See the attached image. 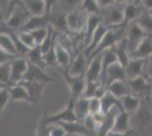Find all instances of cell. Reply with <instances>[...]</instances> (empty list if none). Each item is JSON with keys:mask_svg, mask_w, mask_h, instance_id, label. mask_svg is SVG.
Returning <instances> with one entry per match:
<instances>
[{"mask_svg": "<svg viewBox=\"0 0 152 136\" xmlns=\"http://www.w3.org/2000/svg\"><path fill=\"white\" fill-rule=\"evenodd\" d=\"M114 132L118 133H127L131 130V124H129V113L125 110H121L115 118V123L113 126Z\"/></svg>", "mask_w": 152, "mask_h": 136, "instance_id": "cell-21", "label": "cell"}, {"mask_svg": "<svg viewBox=\"0 0 152 136\" xmlns=\"http://www.w3.org/2000/svg\"><path fill=\"white\" fill-rule=\"evenodd\" d=\"M102 83L100 81L98 82H86V86H85V90L83 93L82 97H86V99H91V97H95L96 94V91L100 87V85Z\"/></svg>", "mask_w": 152, "mask_h": 136, "instance_id": "cell-38", "label": "cell"}, {"mask_svg": "<svg viewBox=\"0 0 152 136\" xmlns=\"http://www.w3.org/2000/svg\"><path fill=\"white\" fill-rule=\"evenodd\" d=\"M49 25V15H42V16H31V18L26 22L24 26L19 30L25 32H32L34 30H38L40 27H45Z\"/></svg>", "mask_w": 152, "mask_h": 136, "instance_id": "cell-20", "label": "cell"}, {"mask_svg": "<svg viewBox=\"0 0 152 136\" xmlns=\"http://www.w3.org/2000/svg\"><path fill=\"white\" fill-rule=\"evenodd\" d=\"M127 84L129 87L131 94H133L142 100L143 99L149 100L151 97V83L144 76H140V77L133 78V79H127Z\"/></svg>", "mask_w": 152, "mask_h": 136, "instance_id": "cell-4", "label": "cell"}, {"mask_svg": "<svg viewBox=\"0 0 152 136\" xmlns=\"http://www.w3.org/2000/svg\"><path fill=\"white\" fill-rule=\"evenodd\" d=\"M25 58L27 59L28 63L31 64H34V65H38L42 68L45 67V64L43 61V52L41 50V47L40 45H37L35 48L31 49L28 53L25 56Z\"/></svg>", "mask_w": 152, "mask_h": 136, "instance_id": "cell-32", "label": "cell"}, {"mask_svg": "<svg viewBox=\"0 0 152 136\" xmlns=\"http://www.w3.org/2000/svg\"><path fill=\"white\" fill-rule=\"evenodd\" d=\"M31 14L23 4H19L13 9V12L7 16L6 26L13 31H19L27 20L31 18Z\"/></svg>", "mask_w": 152, "mask_h": 136, "instance_id": "cell-2", "label": "cell"}, {"mask_svg": "<svg viewBox=\"0 0 152 136\" xmlns=\"http://www.w3.org/2000/svg\"><path fill=\"white\" fill-rule=\"evenodd\" d=\"M111 50L116 53V57H117V60L118 63L121 64L124 68L128 65L129 60H131V56H129V51L127 49V42H126V36L123 40H121L118 43L111 48Z\"/></svg>", "mask_w": 152, "mask_h": 136, "instance_id": "cell-16", "label": "cell"}, {"mask_svg": "<svg viewBox=\"0 0 152 136\" xmlns=\"http://www.w3.org/2000/svg\"><path fill=\"white\" fill-rule=\"evenodd\" d=\"M115 81H127L125 68L119 63H116L110 66L107 69V71L104 73V75L100 78V82L106 87H108V85L111 84Z\"/></svg>", "mask_w": 152, "mask_h": 136, "instance_id": "cell-9", "label": "cell"}, {"mask_svg": "<svg viewBox=\"0 0 152 136\" xmlns=\"http://www.w3.org/2000/svg\"><path fill=\"white\" fill-rule=\"evenodd\" d=\"M9 90V95H10V101H22V102H27V103L35 104L34 100L28 94V92L22 84L10 85L8 87Z\"/></svg>", "mask_w": 152, "mask_h": 136, "instance_id": "cell-14", "label": "cell"}, {"mask_svg": "<svg viewBox=\"0 0 152 136\" xmlns=\"http://www.w3.org/2000/svg\"><path fill=\"white\" fill-rule=\"evenodd\" d=\"M13 30H10L9 27H7L6 25H0V34L1 33H10Z\"/></svg>", "mask_w": 152, "mask_h": 136, "instance_id": "cell-53", "label": "cell"}, {"mask_svg": "<svg viewBox=\"0 0 152 136\" xmlns=\"http://www.w3.org/2000/svg\"><path fill=\"white\" fill-rule=\"evenodd\" d=\"M116 4H119V5H128V4H136V0H115Z\"/></svg>", "mask_w": 152, "mask_h": 136, "instance_id": "cell-52", "label": "cell"}, {"mask_svg": "<svg viewBox=\"0 0 152 136\" xmlns=\"http://www.w3.org/2000/svg\"><path fill=\"white\" fill-rule=\"evenodd\" d=\"M8 87L4 89L2 91H0V115H1V112L4 110V108L7 105V103L10 101V95H9Z\"/></svg>", "mask_w": 152, "mask_h": 136, "instance_id": "cell-43", "label": "cell"}, {"mask_svg": "<svg viewBox=\"0 0 152 136\" xmlns=\"http://www.w3.org/2000/svg\"><path fill=\"white\" fill-rule=\"evenodd\" d=\"M60 73H61L64 79L66 81V83L69 87L70 99L77 100L78 97H82L83 93H84V90H85V86H86L85 75L74 76V75H70L67 69H60Z\"/></svg>", "mask_w": 152, "mask_h": 136, "instance_id": "cell-3", "label": "cell"}, {"mask_svg": "<svg viewBox=\"0 0 152 136\" xmlns=\"http://www.w3.org/2000/svg\"><path fill=\"white\" fill-rule=\"evenodd\" d=\"M149 12H150V14H151V16H152V10H149Z\"/></svg>", "mask_w": 152, "mask_h": 136, "instance_id": "cell-58", "label": "cell"}, {"mask_svg": "<svg viewBox=\"0 0 152 136\" xmlns=\"http://www.w3.org/2000/svg\"><path fill=\"white\" fill-rule=\"evenodd\" d=\"M68 136H88V135H80V134H77V135H68Z\"/></svg>", "mask_w": 152, "mask_h": 136, "instance_id": "cell-56", "label": "cell"}, {"mask_svg": "<svg viewBox=\"0 0 152 136\" xmlns=\"http://www.w3.org/2000/svg\"><path fill=\"white\" fill-rule=\"evenodd\" d=\"M19 4H22V0H8V2H7V10H6V18L7 16L9 15V14L13 12V9L15 7L19 5Z\"/></svg>", "mask_w": 152, "mask_h": 136, "instance_id": "cell-48", "label": "cell"}, {"mask_svg": "<svg viewBox=\"0 0 152 136\" xmlns=\"http://www.w3.org/2000/svg\"><path fill=\"white\" fill-rule=\"evenodd\" d=\"M89 58L85 56V53L81 52L75 58V60L72 63L70 67L68 68V73L70 75H74V76L85 75V73L88 71V67H89Z\"/></svg>", "mask_w": 152, "mask_h": 136, "instance_id": "cell-13", "label": "cell"}, {"mask_svg": "<svg viewBox=\"0 0 152 136\" xmlns=\"http://www.w3.org/2000/svg\"><path fill=\"white\" fill-rule=\"evenodd\" d=\"M23 81H31V82H39V83L48 84V83L53 82L55 79L51 77L50 75H48L42 67L28 63V68H27V71H26Z\"/></svg>", "mask_w": 152, "mask_h": 136, "instance_id": "cell-8", "label": "cell"}, {"mask_svg": "<svg viewBox=\"0 0 152 136\" xmlns=\"http://www.w3.org/2000/svg\"><path fill=\"white\" fill-rule=\"evenodd\" d=\"M145 61H146V59L131 58L128 65L125 67L126 79H133V78L143 76L144 67H145Z\"/></svg>", "mask_w": 152, "mask_h": 136, "instance_id": "cell-12", "label": "cell"}, {"mask_svg": "<svg viewBox=\"0 0 152 136\" xmlns=\"http://www.w3.org/2000/svg\"><path fill=\"white\" fill-rule=\"evenodd\" d=\"M125 36H126L127 42V49L129 51V55L139 47V44L148 36L146 34L141 27H140L135 22L131 23L128 26L125 27Z\"/></svg>", "mask_w": 152, "mask_h": 136, "instance_id": "cell-5", "label": "cell"}, {"mask_svg": "<svg viewBox=\"0 0 152 136\" xmlns=\"http://www.w3.org/2000/svg\"><path fill=\"white\" fill-rule=\"evenodd\" d=\"M140 5H142V7L146 10H152V0H141Z\"/></svg>", "mask_w": 152, "mask_h": 136, "instance_id": "cell-51", "label": "cell"}, {"mask_svg": "<svg viewBox=\"0 0 152 136\" xmlns=\"http://www.w3.org/2000/svg\"><path fill=\"white\" fill-rule=\"evenodd\" d=\"M17 36H18V39L20 40V42L25 45V47H27L28 49H33V48L37 47L35 40H34L33 35L31 34V32L20 31V32H17Z\"/></svg>", "mask_w": 152, "mask_h": 136, "instance_id": "cell-37", "label": "cell"}, {"mask_svg": "<svg viewBox=\"0 0 152 136\" xmlns=\"http://www.w3.org/2000/svg\"><path fill=\"white\" fill-rule=\"evenodd\" d=\"M9 85L5 84V83H2V82H0V91H2L4 89H6V87H8Z\"/></svg>", "mask_w": 152, "mask_h": 136, "instance_id": "cell-54", "label": "cell"}, {"mask_svg": "<svg viewBox=\"0 0 152 136\" xmlns=\"http://www.w3.org/2000/svg\"><path fill=\"white\" fill-rule=\"evenodd\" d=\"M100 100H101V111L103 113H108L111 109H114L115 107H119L123 110L121 101L119 99H117L116 97H114L108 90L106 92V94Z\"/></svg>", "mask_w": 152, "mask_h": 136, "instance_id": "cell-28", "label": "cell"}, {"mask_svg": "<svg viewBox=\"0 0 152 136\" xmlns=\"http://www.w3.org/2000/svg\"><path fill=\"white\" fill-rule=\"evenodd\" d=\"M43 61L45 66H58L57 55H56V44L51 48L48 52L43 53Z\"/></svg>", "mask_w": 152, "mask_h": 136, "instance_id": "cell-40", "label": "cell"}, {"mask_svg": "<svg viewBox=\"0 0 152 136\" xmlns=\"http://www.w3.org/2000/svg\"><path fill=\"white\" fill-rule=\"evenodd\" d=\"M102 23L101 17L100 15H95V14H91V15H88V18H86V23H85V26H86V32H85V39L88 40V42L90 43L91 41V38L93 35V33L95 32V30L100 26V24Z\"/></svg>", "mask_w": 152, "mask_h": 136, "instance_id": "cell-29", "label": "cell"}, {"mask_svg": "<svg viewBox=\"0 0 152 136\" xmlns=\"http://www.w3.org/2000/svg\"><path fill=\"white\" fill-rule=\"evenodd\" d=\"M102 24L107 27H121L124 20V6L116 4L101 8L100 12Z\"/></svg>", "mask_w": 152, "mask_h": 136, "instance_id": "cell-1", "label": "cell"}, {"mask_svg": "<svg viewBox=\"0 0 152 136\" xmlns=\"http://www.w3.org/2000/svg\"><path fill=\"white\" fill-rule=\"evenodd\" d=\"M140 2H141V0H136V4H139L140 5Z\"/></svg>", "mask_w": 152, "mask_h": 136, "instance_id": "cell-57", "label": "cell"}, {"mask_svg": "<svg viewBox=\"0 0 152 136\" xmlns=\"http://www.w3.org/2000/svg\"><path fill=\"white\" fill-rule=\"evenodd\" d=\"M82 1L83 0H58V2L61 5V9H64L66 14L76 10L77 6H81Z\"/></svg>", "mask_w": 152, "mask_h": 136, "instance_id": "cell-39", "label": "cell"}, {"mask_svg": "<svg viewBox=\"0 0 152 136\" xmlns=\"http://www.w3.org/2000/svg\"><path fill=\"white\" fill-rule=\"evenodd\" d=\"M74 112L77 121H84L86 117L90 116V105L89 99L84 97H78L77 100L74 101Z\"/></svg>", "mask_w": 152, "mask_h": 136, "instance_id": "cell-19", "label": "cell"}, {"mask_svg": "<svg viewBox=\"0 0 152 136\" xmlns=\"http://www.w3.org/2000/svg\"><path fill=\"white\" fill-rule=\"evenodd\" d=\"M15 58H18V57L13 56V55H9V53H7L6 51H4V50L0 48V65L6 64V63H10V61L14 60Z\"/></svg>", "mask_w": 152, "mask_h": 136, "instance_id": "cell-46", "label": "cell"}, {"mask_svg": "<svg viewBox=\"0 0 152 136\" xmlns=\"http://www.w3.org/2000/svg\"><path fill=\"white\" fill-rule=\"evenodd\" d=\"M90 115H94L101 111V100L99 97H91L89 99Z\"/></svg>", "mask_w": 152, "mask_h": 136, "instance_id": "cell-42", "label": "cell"}, {"mask_svg": "<svg viewBox=\"0 0 152 136\" xmlns=\"http://www.w3.org/2000/svg\"><path fill=\"white\" fill-rule=\"evenodd\" d=\"M121 101L123 110H125L128 113L136 112V111L139 110L140 107H141V103H142V99L135 97V95L131 94V93L121 97Z\"/></svg>", "mask_w": 152, "mask_h": 136, "instance_id": "cell-24", "label": "cell"}, {"mask_svg": "<svg viewBox=\"0 0 152 136\" xmlns=\"http://www.w3.org/2000/svg\"><path fill=\"white\" fill-rule=\"evenodd\" d=\"M20 84L26 89V91L28 92V94L34 100L35 104H38L39 101L42 99L43 91H45V87L47 84L39 83V82H31V81H23Z\"/></svg>", "mask_w": 152, "mask_h": 136, "instance_id": "cell-17", "label": "cell"}, {"mask_svg": "<svg viewBox=\"0 0 152 136\" xmlns=\"http://www.w3.org/2000/svg\"><path fill=\"white\" fill-rule=\"evenodd\" d=\"M88 17H83V14L74 10L67 14V26L70 31H78L84 23H86Z\"/></svg>", "mask_w": 152, "mask_h": 136, "instance_id": "cell-27", "label": "cell"}, {"mask_svg": "<svg viewBox=\"0 0 152 136\" xmlns=\"http://www.w3.org/2000/svg\"><path fill=\"white\" fill-rule=\"evenodd\" d=\"M131 58L148 59L152 56V35H148L131 55Z\"/></svg>", "mask_w": 152, "mask_h": 136, "instance_id": "cell-15", "label": "cell"}, {"mask_svg": "<svg viewBox=\"0 0 152 136\" xmlns=\"http://www.w3.org/2000/svg\"><path fill=\"white\" fill-rule=\"evenodd\" d=\"M143 76H144L150 83H152V56L146 59Z\"/></svg>", "mask_w": 152, "mask_h": 136, "instance_id": "cell-45", "label": "cell"}, {"mask_svg": "<svg viewBox=\"0 0 152 136\" xmlns=\"http://www.w3.org/2000/svg\"><path fill=\"white\" fill-rule=\"evenodd\" d=\"M98 1V5L100 6V8H103V7H108L110 5H114L115 0H96Z\"/></svg>", "mask_w": 152, "mask_h": 136, "instance_id": "cell-50", "label": "cell"}, {"mask_svg": "<svg viewBox=\"0 0 152 136\" xmlns=\"http://www.w3.org/2000/svg\"><path fill=\"white\" fill-rule=\"evenodd\" d=\"M0 82L10 86V63L0 65Z\"/></svg>", "mask_w": 152, "mask_h": 136, "instance_id": "cell-41", "label": "cell"}, {"mask_svg": "<svg viewBox=\"0 0 152 136\" xmlns=\"http://www.w3.org/2000/svg\"><path fill=\"white\" fill-rule=\"evenodd\" d=\"M74 101L73 99H69L68 103L66 104V107L61 111H59L57 113H53L50 116H45V121L48 125H53V124L59 123H73L77 121L74 112Z\"/></svg>", "mask_w": 152, "mask_h": 136, "instance_id": "cell-6", "label": "cell"}, {"mask_svg": "<svg viewBox=\"0 0 152 136\" xmlns=\"http://www.w3.org/2000/svg\"><path fill=\"white\" fill-rule=\"evenodd\" d=\"M144 8L142 5L139 4H128V5H124V20L121 23V27L125 28L131 23H133L141 16V14L143 13Z\"/></svg>", "mask_w": 152, "mask_h": 136, "instance_id": "cell-11", "label": "cell"}, {"mask_svg": "<svg viewBox=\"0 0 152 136\" xmlns=\"http://www.w3.org/2000/svg\"><path fill=\"white\" fill-rule=\"evenodd\" d=\"M107 90L117 99L121 100L123 97L129 94V87L127 84V81H115L111 84L108 85Z\"/></svg>", "mask_w": 152, "mask_h": 136, "instance_id": "cell-25", "label": "cell"}, {"mask_svg": "<svg viewBox=\"0 0 152 136\" xmlns=\"http://www.w3.org/2000/svg\"><path fill=\"white\" fill-rule=\"evenodd\" d=\"M81 9L84 14H95V15H100L101 8L98 5L96 0H83L81 4Z\"/></svg>", "mask_w": 152, "mask_h": 136, "instance_id": "cell-35", "label": "cell"}, {"mask_svg": "<svg viewBox=\"0 0 152 136\" xmlns=\"http://www.w3.org/2000/svg\"><path fill=\"white\" fill-rule=\"evenodd\" d=\"M13 32V31H12ZM12 32L10 33H1L0 34V48L6 51L9 55H13L16 57H19L17 50H16V47L12 38Z\"/></svg>", "mask_w": 152, "mask_h": 136, "instance_id": "cell-30", "label": "cell"}, {"mask_svg": "<svg viewBox=\"0 0 152 136\" xmlns=\"http://www.w3.org/2000/svg\"><path fill=\"white\" fill-rule=\"evenodd\" d=\"M31 34L35 40L37 45H41L45 41L48 34H49V25L45 26V27H40L38 30H34L31 32Z\"/></svg>", "mask_w": 152, "mask_h": 136, "instance_id": "cell-36", "label": "cell"}, {"mask_svg": "<svg viewBox=\"0 0 152 136\" xmlns=\"http://www.w3.org/2000/svg\"><path fill=\"white\" fill-rule=\"evenodd\" d=\"M102 74V53L95 56L89 63L88 71L85 73L86 82H98L100 81Z\"/></svg>", "mask_w": 152, "mask_h": 136, "instance_id": "cell-10", "label": "cell"}, {"mask_svg": "<svg viewBox=\"0 0 152 136\" xmlns=\"http://www.w3.org/2000/svg\"><path fill=\"white\" fill-rule=\"evenodd\" d=\"M135 23H136L148 35H152V16L149 10L144 9L143 13L141 14V16L135 20Z\"/></svg>", "mask_w": 152, "mask_h": 136, "instance_id": "cell-33", "label": "cell"}, {"mask_svg": "<svg viewBox=\"0 0 152 136\" xmlns=\"http://www.w3.org/2000/svg\"><path fill=\"white\" fill-rule=\"evenodd\" d=\"M49 130H50V136H68L66 130L64 129L63 126L59 124H53V125H48Z\"/></svg>", "mask_w": 152, "mask_h": 136, "instance_id": "cell-44", "label": "cell"}, {"mask_svg": "<svg viewBox=\"0 0 152 136\" xmlns=\"http://www.w3.org/2000/svg\"><path fill=\"white\" fill-rule=\"evenodd\" d=\"M22 4L25 6L32 16H42L45 14V6L43 0H22Z\"/></svg>", "mask_w": 152, "mask_h": 136, "instance_id": "cell-26", "label": "cell"}, {"mask_svg": "<svg viewBox=\"0 0 152 136\" xmlns=\"http://www.w3.org/2000/svg\"><path fill=\"white\" fill-rule=\"evenodd\" d=\"M56 55H57V61L59 69H67L72 65L69 52L67 51L66 48H64L60 43H56Z\"/></svg>", "mask_w": 152, "mask_h": 136, "instance_id": "cell-23", "label": "cell"}, {"mask_svg": "<svg viewBox=\"0 0 152 136\" xmlns=\"http://www.w3.org/2000/svg\"><path fill=\"white\" fill-rule=\"evenodd\" d=\"M116 63H118L117 57H116V53H115L111 49H108L106 51L102 52V74L101 77L104 75V73L107 71V69L111 65H114Z\"/></svg>", "mask_w": 152, "mask_h": 136, "instance_id": "cell-34", "label": "cell"}, {"mask_svg": "<svg viewBox=\"0 0 152 136\" xmlns=\"http://www.w3.org/2000/svg\"><path fill=\"white\" fill-rule=\"evenodd\" d=\"M136 113V120L141 127L151 129L152 128V112L151 109L148 105H142L139 108V110L135 112Z\"/></svg>", "mask_w": 152, "mask_h": 136, "instance_id": "cell-22", "label": "cell"}, {"mask_svg": "<svg viewBox=\"0 0 152 136\" xmlns=\"http://www.w3.org/2000/svg\"><path fill=\"white\" fill-rule=\"evenodd\" d=\"M45 1V14L49 15L52 13L55 6L57 5L58 0H43Z\"/></svg>", "mask_w": 152, "mask_h": 136, "instance_id": "cell-47", "label": "cell"}, {"mask_svg": "<svg viewBox=\"0 0 152 136\" xmlns=\"http://www.w3.org/2000/svg\"><path fill=\"white\" fill-rule=\"evenodd\" d=\"M28 68V61L25 57H18L10 61V85L20 84Z\"/></svg>", "mask_w": 152, "mask_h": 136, "instance_id": "cell-7", "label": "cell"}, {"mask_svg": "<svg viewBox=\"0 0 152 136\" xmlns=\"http://www.w3.org/2000/svg\"><path fill=\"white\" fill-rule=\"evenodd\" d=\"M110 27H107L106 25H103V24H100V26L95 30V32L93 33V35H92V38H91V41H90V43L88 44L86 47V49H85V56L89 58L90 56H91V53L94 51L95 49H96V47L99 45V43L102 41L103 39V36H104V34L107 33V31L109 30Z\"/></svg>", "mask_w": 152, "mask_h": 136, "instance_id": "cell-18", "label": "cell"}, {"mask_svg": "<svg viewBox=\"0 0 152 136\" xmlns=\"http://www.w3.org/2000/svg\"><path fill=\"white\" fill-rule=\"evenodd\" d=\"M49 25L56 31L68 28L67 26V14L66 13H52L49 14Z\"/></svg>", "mask_w": 152, "mask_h": 136, "instance_id": "cell-31", "label": "cell"}, {"mask_svg": "<svg viewBox=\"0 0 152 136\" xmlns=\"http://www.w3.org/2000/svg\"><path fill=\"white\" fill-rule=\"evenodd\" d=\"M133 134L132 130L127 132V133H118V132H114V130H110L106 136H131Z\"/></svg>", "mask_w": 152, "mask_h": 136, "instance_id": "cell-49", "label": "cell"}, {"mask_svg": "<svg viewBox=\"0 0 152 136\" xmlns=\"http://www.w3.org/2000/svg\"><path fill=\"white\" fill-rule=\"evenodd\" d=\"M0 20L2 22V23H5L6 24V17L2 15V13H1V10H0Z\"/></svg>", "mask_w": 152, "mask_h": 136, "instance_id": "cell-55", "label": "cell"}]
</instances>
